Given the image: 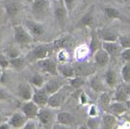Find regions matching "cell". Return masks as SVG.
<instances>
[{
    "instance_id": "obj_1",
    "label": "cell",
    "mask_w": 130,
    "mask_h": 129,
    "mask_svg": "<svg viewBox=\"0 0 130 129\" xmlns=\"http://www.w3.org/2000/svg\"><path fill=\"white\" fill-rule=\"evenodd\" d=\"M54 48L53 43H42L36 45L26 54L25 58L29 62H36L40 59H44L52 56L54 54Z\"/></svg>"
},
{
    "instance_id": "obj_2",
    "label": "cell",
    "mask_w": 130,
    "mask_h": 129,
    "mask_svg": "<svg viewBox=\"0 0 130 129\" xmlns=\"http://www.w3.org/2000/svg\"><path fill=\"white\" fill-rule=\"evenodd\" d=\"M74 88L69 85V86H63L58 91L50 95L49 102H48V107H51L52 109H58L64 105L66 99L69 97L71 92Z\"/></svg>"
},
{
    "instance_id": "obj_3",
    "label": "cell",
    "mask_w": 130,
    "mask_h": 129,
    "mask_svg": "<svg viewBox=\"0 0 130 129\" xmlns=\"http://www.w3.org/2000/svg\"><path fill=\"white\" fill-rule=\"evenodd\" d=\"M54 17L57 25L60 27V29H63L68 21L69 17V11L67 10L63 0H55L54 2Z\"/></svg>"
},
{
    "instance_id": "obj_4",
    "label": "cell",
    "mask_w": 130,
    "mask_h": 129,
    "mask_svg": "<svg viewBox=\"0 0 130 129\" xmlns=\"http://www.w3.org/2000/svg\"><path fill=\"white\" fill-rule=\"evenodd\" d=\"M13 34H14V41L20 46H26L34 41V37L23 24L13 25Z\"/></svg>"
},
{
    "instance_id": "obj_5",
    "label": "cell",
    "mask_w": 130,
    "mask_h": 129,
    "mask_svg": "<svg viewBox=\"0 0 130 129\" xmlns=\"http://www.w3.org/2000/svg\"><path fill=\"white\" fill-rule=\"evenodd\" d=\"M35 64L45 74H48V75H51L53 77L59 75L58 69H57L58 63H57L56 59H53L52 56L44 59H40V60L35 62Z\"/></svg>"
},
{
    "instance_id": "obj_6",
    "label": "cell",
    "mask_w": 130,
    "mask_h": 129,
    "mask_svg": "<svg viewBox=\"0 0 130 129\" xmlns=\"http://www.w3.org/2000/svg\"><path fill=\"white\" fill-rule=\"evenodd\" d=\"M36 119L38 120L37 122L40 123L41 126L49 128V127H53L54 122H55L56 120V116H54V112L52 111V108H46L45 106V107L40 108Z\"/></svg>"
},
{
    "instance_id": "obj_7",
    "label": "cell",
    "mask_w": 130,
    "mask_h": 129,
    "mask_svg": "<svg viewBox=\"0 0 130 129\" xmlns=\"http://www.w3.org/2000/svg\"><path fill=\"white\" fill-rule=\"evenodd\" d=\"M51 8V0H34L30 3V9L37 19H43L47 16Z\"/></svg>"
},
{
    "instance_id": "obj_8",
    "label": "cell",
    "mask_w": 130,
    "mask_h": 129,
    "mask_svg": "<svg viewBox=\"0 0 130 129\" xmlns=\"http://www.w3.org/2000/svg\"><path fill=\"white\" fill-rule=\"evenodd\" d=\"M25 28L31 33L33 37H42L46 33V27L42 22L31 20V19H25L22 23Z\"/></svg>"
},
{
    "instance_id": "obj_9",
    "label": "cell",
    "mask_w": 130,
    "mask_h": 129,
    "mask_svg": "<svg viewBox=\"0 0 130 129\" xmlns=\"http://www.w3.org/2000/svg\"><path fill=\"white\" fill-rule=\"evenodd\" d=\"M40 108L41 107H39L32 100L22 101L21 104V112H22L28 119H36Z\"/></svg>"
},
{
    "instance_id": "obj_10",
    "label": "cell",
    "mask_w": 130,
    "mask_h": 129,
    "mask_svg": "<svg viewBox=\"0 0 130 129\" xmlns=\"http://www.w3.org/2000/svg\"><path fill=\"white\" fill-rule=\"evenodd\" d=\"M102 48L108 53L111 61L116 62L119 59V57H120L122 48L118 41L117 42H102Z\"/></svg>"
},
{
    "instance_id": "obj_11",
    "label": "cell",
    "mask_w": 130,
    "mask_h": 129,
    "mask_svg": "<svg viewBox=\"0 0 130 129\" xmlns=\"http://www.w3.org/2000/svg\"><path fill=\"white\" fill-rule=\"evenodd\" d=\"M50 94L45 90L44 87L41 88H34V93L32 96V101L36 103L39 107H45L48 106Z\"/></svg>"
},
{
    "instance_id": "obj_12",
    "label": "cell",
    "mask_w": 130,
    "mask_h": 129,
    "mask_svg": "<svg viewBox=\"0 0 130 129\" xmlns=\"http://www.w3.org/2000/svg\"><path fill=\"white\" fill-rule=\"evenodd\" d=\"M65 84L63 83V80L57 78V76H54V78L46 81L43 87L50 95H52V94L55 93L56 91H58Z\"/></svg>"
},
{
    "instance_id": "obj_13",
    "label": "cell",
    "mask_w": 130,
    "mask_h": 129,
    "mask_svg": "<svg viewBox=\"0 0 130 129\" xmlns=\"http://www.w3.org/2000/svg\"><path fill=\"white\" fill-rule=\"evenodd\" d=\"M93 61H94L95 66L102 68V67H106L109 64V62L111 61V58H110L108 53L103 48H100L93 54Z\"/></svg>"
},
{
    "instance_id": "obj_14",
    "label": "cell",
    "mask_w": 130,
    "mask_h": 129,
    "mask_svg": "<svg viewBox=\"0 0 130 129\" xmlns=\"http://www.w3.org/2000/svg\"><path fill=\"white\" fill-rule=\"evenodd\" d=\"M34 93V87L30 83H23L18 86V95L21 98L22 101H28L31 100Z\"/></svg>"
},
{
    "instance_id": "obj_15",
    "label": "cell",
    "mask_w": 130,
    "mask_h": 129,
    "mask_svg": "<svg viewBox=\"0 0 130 129\" xmlns=\"http://www.w3.org/2000/svg\"><path fill=\"white\" fill-rule=\"evenodd\" d=\"M75 66V73L76 76H82V77H87L94 74L95 69L91 64L84 62V61H78Z\"/></svg>"
},
{
    "instance_id": "obj_16",
    "label": "cell",
    "mask_w": 130,
    "mask_h": 129,
    "mask_svg": "<svg viewBox=\"0 0 130 129\" xmlns=\"http://www.w3.org/2000/svg\"><path fill=\"white\" fill-rule=\"evenodd\" d=\"M28 118L23 115L22 112H17L12 115L10 118H8V122L10 123L12 128H23L26 123Z\"/></svg>"
},
{
    "instance_id": "obj_17",
    "label": "cell",
    "mask_w": 130,
    "mask_h": 129,
    "mask_svg": "<svg viewBox=\"0 0 130 129\" xmlns=\"http://www.w3.org/2000/svg\"><path fill=\"white\" fill-rule=\"evenodd\" d=\"M58 74L64 79H71L76 76L75 73V66L73 64H70L69 62L66 63H58L57 65Z\"/></svg>"
},
{
    "instance_id": "obj_18",
    "label": "cell",
    "mask_w": 130,
    "mask_h": 129,
    "mask_svg": "<svg viewBox=\"0 0 130 129\" xmlns=\"http://www.w3.org/2000/svg\"><path fill=\"white\" fill-rule=\"evenodd\" d=\"M56 123H59L65 127H69L76 123V118L69 112H60L56 115Z\"/></svg>"
},
{
    "instance_id": "obj_19",
    "label": "cell",
    "mask_w": 130,
    "mask_h": 129,
    "mask_svg": "<svg viewBox=\"0 0 130 129\" xmlns=\"http://www.w3.org/2000/svg\"><path fill=\"white\" fill-rule=\"evenodd\" d=\"M89 86L92 90L96 93H102L106 91V84L105 81H102L98 75L93 74L89 79Z\"/></svg>"
},
{
    "instance_id": "obj_20",
    "label": "cell",
    "mask_w": 130,
    "mask_h": 129,
    "mask_svg": "<svg viewBox=\"0 0 130 129\" xmlns=\"http://www.w3.org/2000/svg\"><path fill=\"white\" fill-rule=\"evenodd\" d=\"M109 108H110V111L114 114L115 116H119V117L123 116L124 114L129 112L125 102H120V101L114 100V102H111Z\"/></svg>"
},
{
    "instance_id": "obj_21",
    "label": "cell",
    "mask_w": 130,
    "mask_h": 129,
    "mask_svg": "<svg viewBox=\"0 0 130 129\" xmlns=\"http://www.w3.org/2000/svg\"><path fill=\"white\" fill-rule=\"evenodd\" d=\"M4 10L9 18H15L22 11V4L18 2H7L4 4Z\"/></svg>"
},
{
    "instance_id": "obj_22",
    "label": "cell",
    "mask_w": 130,
    "mask_h": 129,
    "mask_svg": "<svg viewBox=\"0 0 130 129\" xmlns=\"http://www.w3.org/2000/svg\"><path fill=\"white\" fill-rule=\"evenodd\" d=\"M96 32L102 42H117L119 40V35L109 29H99Z\"/></svg>"
},
{
    "instance_id": "obj_23",
    "label": "cell",
    "mask_w": 130,
    "mask_h": 129,
    "mask_svg": "<svg viewBox=\"0 0 130 129\" xmlns=\"http://www.w3.org/2000/svg\"><path fill=\"white\" fill-rule=\"evenodd\" d=\"M27 64L26 58H23L22 55L10 58V68L15 71H22L23 70Z\"/></svg>"
},
{
    "instance_id": "obj_24",
    "label": "cell",
    "mask_w": 130,
    "mask_h": 129,
    "mask_svg": "<svg viewBox=\"0 0 130 129\" xmlns=\"http://www.w3.org/2000/svg\"><path fill=\"white\" fill-rule=\"evenodd\" d=\"M104 81L106 86L110 88H114L118 85V75L116 73V71L109 69L106 71L105 76H104Z\"/></svg>"
},
{
    "instance_id": "obj_25",
    "label": "cell",
    "mask_w": 130,
    "mask_h": 129,
    "mask_svg": "<svg viewBox=\"0 0 130 129\" xmlns=\"http://www.w3.org/2000/svg\"><path fill=\"white\" fill-rule=\"evenodd\" d=\"M102 125L105 128H114L118 124V118L115 115L106 114L102 117Z\"/></svg>"
},
{
    "instance_id": "obj_26",
    "label": "cell",
    "mask_w": 130,
    "mask_h": 129,
    "mask_svg": "<svg viewBox=\"0 0 130 129\" xmlns=\"http://www.w3.org/2000/svg\"><path fill=\"white\" fill-rule=\"evenodd\" d=\"M89 53H90L89 46L82 45V46H79V47L75 50L74 55H75V58H76L78 61H83V60L89 54Z\"/></svg>"
},
{
    "instance_id": "obj_27",
    "label": "cell",
    "mask_w": 130,
    "mask_h": 129,
    "mask_svg": "<svg viewBox=\"0 0 130 129\" xmlns=\"http://www.w3.org/2000/svg\"><path fill=\"white\" fill-rule=\"evenodd\" d=\"M102 48V43L100 42V38L97 35V32L92 30L91 31V38H90V43H89V49L90 53L92 54H94L98 49Z\"/></svg>"
},
{
    "instance_id": "obj_28",
    "label": "cell",
    "mask_w": 130,
    "mask_h": 129,
    "mask_svg": "<svg viewBox=\"0 0 130 129\" xmlns=\"http://www.w3.org/2000/svg\"><path fill=\"white\" fill-rule=\"evenodd\" d=\"M28 82L30 83V85H31L34 88H41V87H43L44 85H45L46 80H45L44 76L37 73V74H34V75L31 76V77L29 78Z\"/></svg>"
},
{
    "instance_id": "obj_29",
    "label": "cell",
    "mask_w": 130,
    "mask_h": 129,
    "mask_svg": "<svg viewBox=\"0 0 130 129\" xmlns=\"http://www.w3.org/2000/svg\"><path fill=\"white\" fill-rule=\"evenodd\" d=\"M130 96L128 93L125 90L124 86H119L114 94V100L115 101H120V102H126Z\"/></svg>"
},
{
    "instance_id": "obj_30",
    "label": "cell",
    "mask_w": 130,
    "mask_h": 129,
    "mask_svg": "<svg viewBox=\"0 0 130 129\" xmlns=\"http://www.w3.org/2000/svg\"><path fill=\"white\" fill-rule=\"evenodd\" d=\"M86 79L85 77L82 76H75L73 78L69 79V85H70L74 89H79L82 86H84L86 85Z\"/></svg>"
},
{
    "instance_id": "obj_31",
    "label": "cell",
    "mask_w": 130,
    "mask_h": 129,
    "mask_svg": "<svg viewBox=\"0 0 130 129\" xmlns=\"http://www.w3.org/2000/svg\"><path fill=\"white\" fill-rule=\"evenodd\" d=\"M69 58H70L69 53L65 50V48L60 49V50L57 51L56 56H55V59H56L57 63H66V62L69 61Z\"/></svg>"
},
{
    "instance_id": "obj_32",
    "label": "cell",
    "mask_w": 130,
    "mask_h": 129,
    "mask_svg": "<svg viewBox=\"0 0 130 129\" xmlns=\"http://www.w3.org/2000/svg\"><path fill=\"white\" fill-rule=\"evenodd\" d=\"M93 14L92 11H88L87 13H86L84 16L82 17V19L80 20V25L85 27L91 26L93 23Z\"/></svg>"
},
{
    "instance_id": "obj_33",
    "label": "cell",
    "mask_w": 130,
    "mask_h": 129,
    "mask_svg": "<svg viewBox=\"0 0 130 129\" xmlns=\"http://www.w3.org/2000/svg\"><path fill=\"white\" fill-rule=\"evenodd\" d=\"M120 76L125 84H130V62H124L120 71Z\"/></svg>"
},
{
    "instance_id": "obj_34",
    "label": "cell",
    "mask_w": 130,
    "mask_h": 129,
    "mask_svg": "<svg viewBox=\"0 0 130 129\" xmlns=\"http://www.w3.org/2000/svg\"><path fill=\"white\" fill-rule=\"evenodd\" d=\"M104 14L110 20L120 19V13L116 8H113V7H105L104 8Z\"/></svg>"
},
{
    "instance_id": "obj_35",
    "label": "cell",
    "mask_w": 130,
    "mask_h": 129,
    "mask_svg": "<svg viewBox=\"0 0 130 129\" xmlns=\"http://www.w3.org/2000/svg\"><path fill=\"white\" fill-rule=\"evenodd\" d=\"M66 42H67V38L66 37H60L55 39L54 42H53V46L54 48V51H58L60 49L65 48V45H66Z\"/></svg>"
},
{
    "instance_id": "obj_36",
    "label": "cell",
    "mask_w": 130,
    "mask_h": 129,
    "mask_svg": "<svg viewBox=\"0 0 130 129\" xmlns=\"http://www.w3.org/2000/svg\"><path fill=\"white\" fill-rule=\"evenodd\" d=\"M5 54L9 57V58H13V57H17L21 55V51L19 49H17L16 47H9L6 49Z\"/></svg>"
},
{
    "instance_id": "obj_37",
    "label": "cell",
    "mask_w": 130,
    "mask_h": 129,
    "mask_svg": "<svg viewBox=\"0 0 130 129\" xmlns=\"http://www.w3.org/2000/svg\"><path fill=\"white\" fill-rule=\"evenodd\" d=\"M118 42L119 43V45L121 46L122 49L130 48V36H127V35H120V36H119Z\"/></svg>"
},
{
    "instance_id": "obj_38",
    "label": "cell",
    "mask_w": 130,
    "mask_h": 129,
    "mask_svg": "<svg viewBox=\"0 0 130 129\" xmlns=\"http://www.w3.org/2000/svg\"><path fill=\"white\" fill-rule=\"evenodd\" d=\"M0 66L3 70L10 68V58L4 54H0Z\"/></svg>"
},
{
    "instance_id": "obj_39",
    "label": "cell",
    "mask_w": 130,
    "mask_h": 129,
    "mask_svg": "<svg viewBox=\"0 0 130 129\" xmlns=\"http://www.w3.org/2000/svg\"><path fill=\"white\" fill-rule=\"evenodd\" d=\"M100 102L103 106H110V104L112 102L111 96L107 91L100 93Z\"/></svg>"
},
{
    "instance_id": "obj_40",
    "label": "cell",
    "mask_w": 130,
    "mask_h": 129,
    "mask_svg": "<svg viewBox=\"0 0 130 129\" xmlns=\"http://www.w3.org/2000/svg\"><path fill=\"white\" fill-rule=\"evenodd\" d=\"M10 98H11V95L8 90L4 87L0 86V101H8Z\"/></svg>"
},
{
    "instance_id": "obj_41",
    "label": "cell",
    "mask_w": 130,
    "mask_h": 129,
    "mask_svg": "<svg viewBox=\"0 0 130 129\" xmlns=\"http://www.w3.org/2000/svg\"><path fill=\"white\" fill-rule=\"evenodd\" d=\"M120 58L122 59L124 62H130V48L128 49H122Z\"/></svg>"
},
{
    "instance_id": "obj_42",
    "label": "cell",
    "mask_w": 130,
    "mask_h": 129,
    "mask_svg": "<svg viewBox=\"0 0 130 129\" xmlns=\"http://www.w3.org/2000/svg\"><path fill=\"white\" fill-rule=\"evenodd\" d=\"M65 6L67 8V10L69 11V14H71V12L75 9V6H76L77 0H63Z\"/></svg>"
},
{
    "instance_id": "obj_43",
    "label": "cell",
    "mask_w": 130,
    "mask_h": 129,
    "mask_svg": "<svg viewBox=\"0 0 130 129\" xmlns=\"http://www.w3.org/2000/svg\"><path fill=\"white\" fill-rule=\"evenodd\" d=\"M98 108L95 105H90L87 110V114L89 116V118H96L98 116Z\"/></svg>"
},
{
    "instance_id": "obj_44",
    "label": "cell",
    "mask_w": 130,
    "mask_h": 129,
    "mask_svg": "<svg viewBox=\"0 0 130 129\" xmlns=\"http://www.w3.org/2000/svg\"><path fill=\"white\" fill-rule=\"evenodd\" d=\"M87 127H88V128H96V127H98V123L95 118H89V119L87 120Z\"/></svg>"
},
{
    "instance_id": "obj_45",
    "label": "cell",
    "mask_w": 130,
    "mask_h": 129,
    "mask_svg": "<svg viewBox=\"0 0 130 129\" xmlns=\"http://www.w3.org/2000/svg\"><path fill=\"white\" fill-rule=\"evenodd\" d=\"M79 100H80V104H82V105H87V103H88V97H87V95L86 94V92L83 91L81 94H80Z\"/></svg>"
},
{
    "instance_id": "obj_46",
    "label": "cell",
    "mask_w": 130,
    "mask_h": 129,
    "mask_svg": "<svg viewBox=\"0 0 130 129\" xmlns=\"http://www.w3.org/2000/svg\"><path fill=\"white\" fill-rule=\"evenodd\" d=\"M36 127H37V124H36V122L34 121V119H28L23 128H25V129H34V128H36Z\"/></svg>"
},
{
    "instance_id": "obj_47",
    "label": "cell",
    "mask_w": 130,
    "mask_h": 129,
    "mask_svg": "<svg viewBox=\"0 0 130 129\" xmlns=\"http://www.w3.org/2000/svg\"><path fill=\"white\" fill-rule=\"evenodd\" d=\"M12 128L10 123L8 122V120H6L4 122H2V123H0V129H10Z\"/></svg>"
},
{
    "instance_id": "obj_48",
    "label": "cell",
    "mask_w": 130,
    "mask_h": 129,
    "mask_svg": "<svg viewBox=\"0 0 130 129\" xmlns=\"http://www.w3.org/2000/svg\"><path fill=\"white\" fill-rule=\"evenodd\" d=\"M124 86L126 92L128 93V95L130 96V84H125V86Z\"/></svg>"
},
{
    "instance_id": "obj_49",
    "label": "cell",
    "mask_w": 130,
    "mask_h": 129,
    "mask_svg": "<svg viewBox=\"0 0 130 129\" xmlns=\"http://www.w3.org/2000/svg\"><path fill=\"white\" fill-rule=\"evenodd\" d=\"M6 120H8V118H6V117H4L3 115L0 114V123L4 122V121H6Z\"/></svg>"
},
{
    "instance_id": "obj_50",
    "label": "cell",
    "mask_w": 130,
    "mask_h": 129,
    "mask_svg": "<svg viewBox=\"0 0 130 129\" xmlns=\"http://www.w3.org/2000/svg\"><path fill=\"white\" fill-rule=\"evenodd\" d=\"M125 104H126V106H127V108H128V110L130 111V98L125 102Z\"/></svg>"
},
{
    "instance_id": "obj_51",
    "label": "cell",
    "mask_w": 130,
    "mask_h": 129,
    "mask_svg": "<svg viewBox=\"0 0 130 129\" xmlns=\"http://www.w3.org/2000/svg\"><path fill=\"white\" fill-rule=\"evenodd\" d=\"M2 38H3V32H2V29L0 28V44L2 42Z\"/></svg>"
},
{
    "instance_id": "obj_52",
    "label": "cell",
    "mask_w": 130,
    "mask_h": 129,
    "mask_svg": "<svg viewBox=\"0 0 130 129\" xmlns=\"http://www.w3.org/2000/svg\"><path fill=\"white\" fill-rule=\"evenodd\" d=\"M3 68L0 66V80H1V78H2V76H3Z\"/></svg>"
},
{
    "instance_id": "obj_53",
    "label": "cell",
    "mask_w": 130,
    "mask_h": 129,
    "mask_svg": "<svg viewBox=\"0 0 130 129\" xmlns=\"http://www.w3.org/2000/svg\"><path fill=\"white\" fill-rule=\"evenodd\" d=\"M27 1H28V2H30V3H31V2H32V1H34V0H27Z\"/></svg>"
}]
</instances>
